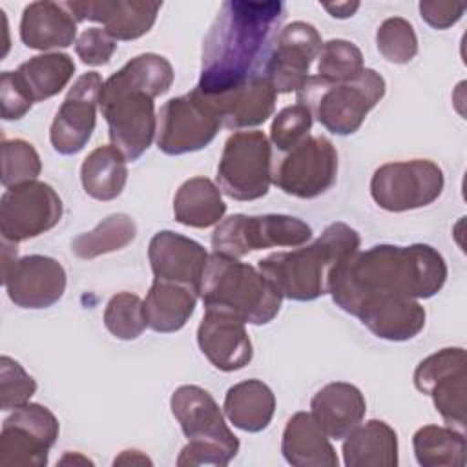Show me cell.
<instances>
[{
  "label": "cell",
  "instance_id": "obj_43",
  "mask_svg": "<svg viewBox=\"0 0 467 467\" xmlns=\"http://www.w3.org/2000/svg\"><path fill=\"white\" fill-rule=\"evenodd\" d=\"M420 16L434 29H449L465 13V4L449 0H423L418 4Z\"/></svg>",
  "mask_w": 467,
  "mask_h": 467
},
{
  "label": "cell",
  "instance_id": "obj_34",
  "mask_svg": "<svg viewBox=\"0 0 467 467\" xmlns=\"http://www.w3.org/2000/svg\"><path fill=\"white\" fill-rule=\"evenodd\" d=\"M137 237V224L128 213H111L91 232L80 234L71 243V252L78 259H95L126 248Z\"/></svg>",
  "mask_w": 467,
  "mask_h": 467
},
{
  "label": "cell",
  "instance_id": "obj_7",
  "mask_svg": "<svg viewBox=\"0 0 467 467\" xmlns=\"http://www.w3.org/2000/svg\"><path fill=\"white\" fill-rule=\"evenodd\" d=\"M385 88V78L370 67L347 82H328L314 75L297 91V102L305 104L327 131L352 135L383 99Z\"/></svg>",
  "mask_w": 467,
  "mask_h": 467
},
{
  "label": "cell",
  "instance_id": "obj_15",
  "mask_svg": "<svg viewBox=\"0 0 467 467\" xmlns=\"http://www.w3.org/2000/svg\"><path fill=\"white\" fill-rule=\"evenodd\" d=\"M337 177V151L321 135L306 137L292 148L272 173V182L286 195L314 199L325 193Z\"/></svg>",
  "mask_w": 467,
  "mask_h": 467
},
{
  "label": "cell",
  "instance_id": "obj_11",
  "mask_svg": "<svg viewBox=\"0 0 467 467\" xmlns=\"http://www.w3.org/2000/svg\"><path fill=\"white\" fill-rule=\"evenodd\" d=\"M443 186V171L436 162L412 159L381 164L370 179V195L387 212H407L432 204Z\"/></svg>",
  "mask_w": 467,
  "mask_h": 467
},
{
  "label": "cell",
  "instance_id": "obj_45",
  "mask_svg": "<svg viewBox=\"0 0 467 467\" xmlns=\"http://www.w3.org/2000/svg\"><path fill=\"white\" fill-rule=\"evenodd\" d=\"M336 18H348L359 9V2H341V4H325L323 5Z\"/></svg>",
  "mask_w": 467,
  "mask_h": 467
},
{
  "label": "cell",
  "instance_id": "obj_16",
  "mask_svg": "<svg viewBox=\"0 0 467 467\" xmlns=\"http://www.w3.org/2000/svg\"><path fill=\"white\" fill-rule=\"evenodd\" d=\"M321 46L317 29L303 20H296L277 33L263 71L275 93H297L303 88Z\"/></svg>",
  "mask_w": 467,
  "mask_h": 467
},
{
  "label": "cell",
  "instance_id": "obj_12",
  "mask_svg": "<svg viewBox=\"0 0 467 467\" xmlns=\"http://www.w3.org/2000/svg\"><path fill=\"white\" fill-rule=\"evenodd\" d=\"M60 432L55 414L40 403L16 407L2 423L0 465L44 467Z\"/></svg>",
  "mask_w": 467,
  "mask_h": 467
},
{
  "label": "cell",
  "instance_id": "obj_40",
  "mask_svg": "<svg viewBox=\"0 0 467 467\" xmlns=\"http://www.w3.org/2000/svg\"><path fill=\"white\" fill-rule=\"evenodd\" d=\"M36 392V381L26 368L9 356L0 358V407L2 410H15L29 403Z\"/></svg>",
  "mask_w": 467,
  "mask_h": 467
},
{
  "label": "cell",
  "instance_id": "obj_36",
  "mask_svg": "<svg viewBox=\"0 0 467 467\" xmlns=\"http://www.w3.org/2000/svg\"><path fill=\"white\" fill-rule=\"evenodd\" d=\"M104 327L117 339H137L148 327L144 301L131 292L115 294L104 308Z\"/></svg>",
  "mask_w": 467,
  "mask_h": 467
},
{
  "label": "cell",
  "instance_id": "obj_39",
  "mask_svg": "<svg viewBox=\"0 0 467 467\" xmlns=\"http://www.w3.org/2000/svg\"><path fill=\"white\" fill-rule=\"evenodd\" d=\"M312 113L310 109L296 102L292 106L283 108L272 122L270 128V140L279 151H290L299 142H303L308 137V131L312 128Z\"/></svg>",
  "mask_w": 467,
  "mask_h": 467
},
{
  "label": "cell",
  "instance_id": "obj_25",
  "mask_svg": "<svg viewBox=\"0 0 467 467\" xmlns=\"http://www.w3.org/2000/svg\"><path fill=\"white\" fill-rule=\"evenodd\" d=\"M20 40L38 51L69 47L77 40V20L64 2H31L22 13Z\"/></svg>",
  "mask_w": 467,
  "mask_h": 467
},
{
  "label": "cell",
  "instance_id": "obj_20",
  "mask_svg": "<svg viewBox=\"0 0 467 467\" xmlns=\"http://www.w3.org/2000/svg\"><path fill=\"white\" fill-rule=\"evenodd\" d=\"M148 259L155 279L184 285L199 294L208 252L197 241L171 230L157 232L148 246Z\"/></svg>",
  "mask_w": 467,
  "mask_h": 467
},
{
  "label": "cell",
  "instance_id": "obj_5",
  "mask_svg": "<svg viewBox=\"0 0 467 467\" xmlns=\"http://www.w3.org/2000/svg\"><path fill=\"white\" fill-rule=\"evenodd\" d=\"M204 308L235 314L248 325H266L281 310V294L259 268L219 252L208 255L199 285Z\"/></svg>",
  "mask_w": 467,
  "mask_h": 467
},
{
  "label": "cell",
  "instance_id": "obj_28",
  "mask_svg": "<svg viewBox=\"0 0 467 467\" xmlns=\"http://www.w3.org/2000/svg\"><path fill=\"white\" fill-rule=\"evenodd\" d=\"M224 416L244 432H261L275 412V396L261 379H244L232 385L224 396Z\"/></svg>",
  "mask_w": 467,
  "mask_h": 467
},
{
  "label": "cell",
  "instance_id": "obj_18",
  "mask_svg": "<svg viewBox=\"0 0 467 467\" xmlns=\"http://www.w3.org/2000/svg\"><path fill=\"white\" fill-rule=\"evenodd\" d=\"M7 297L20 308L40 310L53 306L66 292L64 266L47 255H24L2 268Z\"/></svg>",
  "mask_w": 467,
  "mask_h": 467
},
{
  "label": "cell",
  "instance_id": "obj_30",
  "mask_svg": "<svg viewBox=\"0 0 467 467\" xmlns=\"http://www.w3.org/2000/svg\"><path fill=\"white\" fill-rule=\"evenodd\" d=\"M226 213L219 186L206 177L184 181L173 197L175 221L190 228H210Z\"/></svg>",
  "mask_w": 467,
  "mask_h": 467
},
{
  "label": "cell",
  "instance_id": "obj_44",
  "mask_svg": "<svg viewBox=\"0 0 467 467\" xmlns=\"http://www.w3.org/2000/svg\"><path fill=\"white\" fill-rule=\"evenodd\" d=\"M113 465H151V460L144 452H140V451L128 449V451H122L113 460Z\"/></svg>",
  "mask_w": 467,
  "mask_h": 467
},
{
  "label": "cell",
  "instance_id": "obj_31",
  "mask_svg": "<svg viewBox=\"0 0 467 467\" xmlns=\"http://www.w3.org/2000/svg\"><path fill=\"white\" fill-rule=\"evenodd\" d=\"M126 162V157L113 144L95 148L80 166L84 192L97 201L117 199L128 181Z\"/></svg>",
  "mask_w": 467,
  "mask_h": 467
},
{
  "label": "cell",
  "instance_id": "obj_2",
  "mask_svg": "<svg viewBox=\"0 0 467 467\" xmlns=\"http://www.w3.org/2000/svg\"><path fill=\"white\" fill-rule=\"evenodd\" d=\"M285 18L279 0L223 2L202 42L197 89L208 97L239 88L257 75Z\"/></svg>",
  "mask_w": 467,
  "mask_h": 467
},
{
  "label": "cell",
  "instance_id": "obj_22",
  "mask_svg": "<svg viewBox=\"0 0 467 467\" xmlns=\"http://www.w3.org/2000/svg\"><path fill=\"white\" fill-rule=\"evenodd\" d=\"M376 337L409 341L425 327V308L410 297H376L365 301L354 314Z\"/></svg>",
  "mask_w": 467,
  "mask_h": 467
},
{
  "label": "cell",
  "instance_id": "obj_29",
  "mask_svg": "<svg viewBox=\"0 0 467 467\" xmlns=\"http://www.w3.org/2000/svg\"><path fill=\"white\" fill-rule=\"evenodd\" d=\"M197 297L199 294L184 285L153 279L144 299L148 327L161 334L181 330L192 317Z\"/></svg>",
  "mask_w": 467,
  "mask_h": 467
},
{
  "label": "cell",
  "instance_id": "obj_38",
  "mask_svg": "<svg viewBox=\"0 0 467 467\" xmlns=\"http://www.w3.org/2000/svg\"><path fill=\"white\" fill-rule=\"evenodd\" d=\"M376 46L385 60L392 64H407L418 55V36L409 20L390 16L383 20L376 31Z\"/></svg>",
  "mask_w": 467,
  "mask_h": 467
},
{
  "label": "cell",
  "instance_id": "obj_32",
  "mask_svg": "<svg viewBox=\"0 0 467 467\" xmlns=\"http://www.w3.org/2000/svg\"><path fill=\"white\" fill-rule=\"evenodd\" d=\"M33 102L58 95L73 78L75 62L66 53H44L22 62L15 71Z\"/></svg>",
  "mask_w": 467,
  "mask_h": 467
},
{
  "label": "cell",
  "instance_id": "obj_27",
  "mask_svg": "<svg viewBox=\"0 0 467 467\" xmlns=\"http://www.w3.org/2000/svg\"><path fill=\"white\" fill-rule=\"evenodd\" d=\"M343 463L347 467H396L398 436L396 431L381 421L368 420L359 423L343 438Z\"/></svg>",
  "mask_w": 467,
  "mask_h": 467
},
{
  "label": "cell",
  "instance_id": "obj_19",
  "mask_svg": "<svg viewBox=\"0 0 467 467\" xmlns=\"http://www.w3.org/2000/svg\"><path fill=\"white\" fill-rule=\"evenodd\" d=\"M246 323L232 312L206 308L197 327V345L206 359L223 372H234L252 361L254 348Z\"/></svg>",
  "mask_w": 467,
  "mask_h": 467
},
{
  "label": "cell",
  "instance_id": "obj_3",
  "mask_svg": "<svg viewBox=\"0 0 467 467\" xmlns=\"http://www.w3.org/2000/svg\"><path fill=\"white\" fill-rule=\"evenodd\" d=\"M173 78L166 57L142 53L104 80L99 108L108 122L111 144L126 161H137L151 146L157 133L153 100L171 88Z\"/></svg>",
  "mask_w": 467,
  "mask_h": 467
},
{
  "label": "cell",
  "instance_id": "obj_1",
  "mask_svg": "<svg viewBox=\"0 0 467 467\" xmlns=\"http://www.w3.org/2000/svg\"><path fill=\"white\" fill-rule=\"evenodd\" d=\"M447 281V263L431 244H376L345 259L332 274V301L354 316L368 299H429Z\"/></svg>",
  "mask_w": 467,
  "mask_h": 467
},
{
  "label": "cell",
  "instance_id": "obj_46",
  "mask_svg": "<svg viewBox=\"0 0 467 467\" xmlns=\"http://www.w3.org/2000/svg\"><path fill=\"white\" fill-rule=\"evenodd\" d=\"M69 463H73V465H77V463H80V465H93V462L88 460L86 456H82L80 452H66L58 460V465H69Z\"/></svg>",
  "mask_w": 467,
  "mask_h": 467
},
{
  "label": "cell",
  "instance_id": "obj_26",
  "mask_svg": "<svg viewBox=\"0 0 467 467\" xmlns=\"http://www.w3.org/2000/svg\"><path fill=\"white\" fill-rule=\"evenodd\" d=\"M281 452L294 467H337L339 463L330 438L312 414L303 410L288 418L281 438Z\"/></svg>",
  "mask_w": 467,
  "mask_h": 467
},
{
  "label": "cell",
  "instance_id": "obj_4",
  "mask_svg": "<svg viewBox=\"0 0 467 467\" xmlns=\"http://www.w3.org/2000/svg\"><path fill=\"white\" fill-rule=\"evenodd\" d=\"M359 234L345 223L328 224L310 244L275 252L257 261L259 272L281 297L314 301L330 290L334 270L359 250Z\"/></svg>",
  "mask_w": 467,
  "mask_h": 467
},
{
  "label": "cell",
  "instance_id": "obj_37",
  "mask_svg": "<svg viewBox=\"0 0 467 467\" xmlns=\"http://www.w3.org/2000/svg\"><path fill=\"white\" fill-rule=\"evenodd\" d=\"M42 171L40 155L35 146L24 139L2 140V186L13 188L29 181H36Z\"/></svg>",
  "mask_w": 467,
  "mask_h": 467
},
{
  "label": "cell",
  "instance_id": "obj_14",
  "mask_svg": "<svg viewBox=\"0 0 467 467\" xmlns=\"http://www.w3.org/2000/svg\"><path fill=\"white\" fill-rule=\"evenodd\" d=\"M414 385L431 396L447 427L465 431L467 361L462 347L441 348L421 359L414 370Z\"/></svg>",
  "mask_w": 467,
  "mask_h": 467
},
{
  "label": "cell",
  "instance_id": "obj_23",
  "mask_svg": "<svg viewBox=\"0 0 467 467\" xmlns=\"http://www.w3.org/2000/svg\"><path fill=\"white\" fill-rule=\"evenodd\" d=\"M365 412V396L345 381L327 383L310 400V414L330 440H343L363 421Z\"/></svg>",
  "mask_w": 467,
  "mask_h": 467
},
{
  "label": "cell",
  "instance_id": "obj_35",
  "mask_svg": "<svg viewBox=\"0 0 467 467\" xmlns=\"http://www.w3.org/2000/svg\"><path fill=\"white\" fill-rule=\"evenodd\" d=\"M363 55L359 47L343 38L323 42L317 55V77L328 82H347L363 71Z\"/></svg>",
  "mask_w": 467,
  "mask_h": 467
},
{
  "label": "cell",
  "instance_id": "obj_8",
  "mask_svg": "<svg viewBox=\"0 0 467 467\" xmlns=\"http://www.w3.org/2000/svg\"><path fill=\"white\" fill-rule=\"evenodd\" d=\"M217 184L235 201H255L268 193L272 184V148L263 131H235L224 142Z\"/></svg>",
  "mask_w": 467,
  "mask_h": 467
},
{
  "label": "cell",
  "instance_id": "obj_21",
  "mask_svg": "<svg viewBox=\"0 0 467 467\" xmlns=\"http://www.w3.org/2000/svg\"><path fill=\"white\" fill-rule=\"evenodd\" d=\"M64 5L77 22H99L115 40H135L153 27L162 4L144 0H73L64 2Z\"/></svg>",
  "mask_w": 467,
  "mask_h": 467
},
{
  "label": "cell",
  "instance_id": "obj_9",
  "mask_svg": "<svg viewBox=\"0 0 467 467\" xmlns=\"http://www.w3.org/2000/svg\"><path fill=\"white\" fill-rule=\"evenodd\" d=\"M223 126L213 102L193 88L162 104L157 115V148L166 155H184L206 148Z\"/></svg>",
  "mask_w": 467,
  "mask_h": 467
},
{
  "label": "cell",
  "instance_id": "obj_13",
  "mask_svg": "<svg viewBox=\"0 0 467 467\" xmlns=\"http://www.w3.org/2000/svg\"><path fill=\"white\" fill-rule=\"evenodd\" d=\"M62 217V199L42 181L5 188L0 197V234L7 243H20L55 228Z\"/></svg>",
  "mask_w": 467,
  "mask_h": 467
},
{
  "label": "cell",
  "instance_id": "obj_42",
  "mask_svg": "<svg viewBox=\"0 0 467 467\" xmlns=\"http://www.w3.org/2000/svg\"><path fill=\"white\" fill-rule=\"evenodd\" d=\"M0 102L4 120H18L33 106L31 95L22 86L15 71H4L0 77Z\"/></svg>",
  "mask_w": 467,
  "mask_h": 467
},
{
  "label": "cell",
  "instance_id": "obj_10",
  "mask_svg": "<svg viewBox=\"0 0 467 467\" xmlns=\"http://www.w3.org/2000/svg\"><path fill=\"white\" fill-rule=\"evenodd\" d=\"M312 237V228L292 215L235 213L217 224L212 234L213 252L243 257L254 250L272 246H303Z\"/></svg>",
  "mask_w": 467,
  "mask_h": 467
},
{
  "label": "cell",
  "instance_id": "obj_33",
  "mask_svg": "<svg viewBox=\"0 0 467 467\" xmlns=\"http://www.w3.org/2000/svg\"><path fill=\"white\" fill-rule=\"evenodd\" d=\"M412 447L423 467H463L467 462L465 436L452 427L423 425L414 432Z\"/></svg>",
  "mask_w": 467,
  "mask_h": 467
},
{
  "label": "cell",
  "instance_id": "obj_41",
  "mask_svg": "<svg viewBox=\"0 0 467 467\" xmlns=\"http://www.w3.org/2000/svg\"><path fill=\"white\" fill-rule=\"evenodd\" d=\"M117 51V40L104 27H89L75 40L77 57L88 66H104Z\"/></svg>",
  "mask_w": 467,
  "mask_h": 467
},
{
  "label": "cell",
  "instance_id": "obj_6",
  "mask_svg": "<svg viewBox=\"0 0 467 467\" xmlns=\"http://www.w3.org/2000/svg\"><path fill=\"white\" fill-rule=\"evenodd\" d=\"M171 414L181 425L188 443L177 465H228L239 451V440L230 431L224 416L208 390L199 385H181L170 400Z\"/></svg>",
  "mask_w": 467,
  "mask_h": 467
},
{
  "label": "cell",
  "instance_id": "obj_17",
  "mask_svg": "<svg viewBox=\"0 0 467 467\" xmlns=\"http://www.w3.org/2000/svg\"><path fill=\"white\" fill-rule=\"evenodd\" d=\"M102 84V77L97 71H88L69 88L49 130V140L57 153L75 155L91 139Z\"/></svg>",
  "mask_w": 467,
  "mask_h": 467
},
{
  "label": "cell",
  "instance_id": "obj_24",
  "mask_svg": "<svg viewBox=\"0 0 467 467\" xmlns=\"http://www.w3.org/2000/svg\"><path fill=\"white\" fill-rule=\"evenodd\" d=\"M208 99L217 108L223 126L243 130L255 128L272 117L277 93L265 75H255L239 88Z\"/></svg>",
  "mask_w": 467,
  "mask_h": 467
}]
</instances>
